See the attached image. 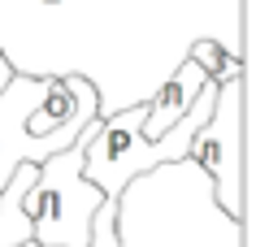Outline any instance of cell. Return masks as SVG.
I'll return each mask as SVG.
<instances>
[{
	"mask_svg": "<svg viewBox=\"0 0 256 247\" xmlns=\"http://www.w3.org/2000/svg\"><path fill=\"white\" fill-rule=\"evenodd\" d=\"M248 0H0V56L26 78H82L100 122L148 104L191 43L243 56Z\"/></svg>",
	"mask_w": 256,
	"mask_h": 247,
	"instance_id": "6da1fadb",
	"label": "cell"
},
{
	"mask_svg": "<svg viewBox=\"0 0 256 247\" xmlns=\"http://www.w3.org/2000/svg\"><path fill=\"white\" fill-rule=\"evenodd\" d=\"M118 247H248V221L226 217L208 178L178 161L118 195Z\"/></svg>",
	"mask_w": 256,
	"mask_h": 247,
	"instance_id": "7a4b0ae2",
	"label": "cell"
},
{
	"mask_svg": "<svg viewBox=\"0 0 256 247\" xmlns=\"http://www.w3.org/2000/svg\"><path fill=\"white\" fill-rule=\"evenodd\" d=\"M96 122L100 100L92 82L14 74L0 91V191L22 165H44L48 156L78 143Z\"/></svg>",
	"mask_w": 256,
	"mask_h": 247,
	"instance_id": "3957f363",
	"label": "cell"
},
{
	"mask_svg": "<svg viewBox=\"0 0 256 247\" xmlns=\"http://www.w3.org/2000/svg\"><path fill=\"white\" fill-rule=\"evenodd\" d=\"M213 100H217V82H204L191 113L174 130H165L161 139H144V104L126 109V113H113V117H104L96 126V135L87 139V152H82V178L104 195V208H118V195L135 178L161 169V165L187 161L196 130L213 113Z\"/></svg>",
	"mask_w": 256,
	"mask_h": 247,
	"instance_id": "277c9868",
	"label": "cell"
},
{
	"mask_svg": "<svg viewBox=\"0 0 256 247\" xmlns=\"http://www.w3.org/2000/svg\"><path fill=\"white\" fill-rule=\"evenodd\" d=\"M96 126L78 143H70L66 152L48 156L35 169V182L22 200L35 247H87L92 243V221L104 204V195L82 178V152H87V139L96 135Z\"/></svg>",
	"mask_w": 256,
	"mask_h": 247,
	"instance_id": "5b68a950",
	"label": "cell"
},
{
	"mask_svg": "<svg viewBox=\"0 0 256 247\" xmlns=\"http://www.w3.org/2000/svg\"><path fill=\"white\" fill-rule=\"evenodd\" d=\"M187 161L213 187L217 208L234 221H248V191H243V78L217 82V100L208 122L196 130Z\"/></svg>",
	"mask_w": 256,
	"mask_h": 247,
	"instance_id": "8992f818",
	"label": "cell"
},
{
	"mask_svg": "<svg viewBox=\"0 0 256 247\" xmlns=\"http://www.w3.org/2000/svg\"><path fill=\"white\" fill-rule=\"evenodd\" d=\"M204 82H208L204 69L196 65V61H182V65L165 78L161 91L144 104V139H161L165 130H174V126L191 113V104H196Z\"/></svg>",
	"mask_w": 256,
	"mask_h": 247,
	"instance_id": "52a82bcc",
	"label": "cell"
},
{
	"mask_svg": "<svg viewBox=\"0 0 256 247\" xmlns=\"http://www.w3.org/2000/svg\"><path fill=\"white\" fill-rule=\"evenodd\" d=\"M35 169L40 165H22L14 174V182L0 191V247H26L30 243V217L22 200H26L30 182H35Z\"/></svg>",
	"mask_w": 256,
	"mask_h": 247,
	"instance_id": "ba28073f",
	"label": "cell"
},
{
	"mask_svg": "<svg viewBox=\"0 0 256 247\" xmlns=\"http://www.w3.org/2000/svg\"><path fill=\"white\" fill-rule=\"evenodd\" d=\"M187 61H196V65L204 69V78L208 82H230V78H243V61H234V56H226L217 43H191Z\"/></svg>",
	"mask_w": 256,
	"mask_h": 247,
	"instance_id": "9c48e42d",
	"label": "cell"
},
{
	"mask_svg": "<svg viewBox=\"0 0 256 247\" xmlns=\"http://www.w3.org/2000/svg\"><path fill=\"white\" fill-rule=\"evenodd\" d=\"M26 247H35V243H26Z\"/></svg>",
	"mask_w": 256,
	"mask_h": 247,
	"instance_id": "30bf717a",
	"label": "cell"
}]
</instances>
